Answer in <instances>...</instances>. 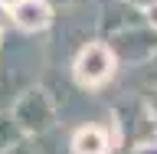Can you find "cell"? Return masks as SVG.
I'll list each match as a JSON object with an SVG mask.
<instances>
[{"instance_id":"cell-1","label":"cell","mask_w":157,"mask_h":154,"mask_svg":"<svg viewBox=\"0 0 157 154\" xmlns=\"http://www.w3.org/2000/svg\"><path fill=\"white\" fill-rule=\"evenodd\" d=\"M115 69H118V53L108 43H85L72 62V76L82 89H98L115 76Z\"/></svg>"},{"instance_id":"cell-2","label":"cell","mask_w":157,"mask_h":154,"mask_svg":"<svg viewBox=\"0 0 157 154\" xmlns=\"http://www.w3.org/2000/svg\"><path fill=\"white\" fill-rule=\"evenodd\" d=\"M10 20L23 33H43L52 23V7H49V0H20L10 10Z\"/></svg>"},{"instance_id":"cell-3","label":"cell","mask_w":157,"mask_h":154,"mask_svg":"<svg viewBox=\"0 0 157 154\" xmlns=\"http://www.w3.org/2000/svg\"><path fill=\"white\" fill-rule=\"evenodd\" d=\"M111 151V135L101 125H82L72 135V154H108Z\"/></svg>"},{"instance_id":"cell-4","label":"cell","mask_w":157,"mask_h":154,"mask_svg":"<svg viewBox=\"0 0 157 154\" xmlns=\"http://www.w3.org/2000/svg\"><path fill=\"white\" fill-rule=\"evenodd\" d=\"M128 3H131V7H137V10H151V13L157 10V0H128Z\"/></svg>"},{"instance_id":"cell-5","label":"cell","mask_w":157,"mask_h":154,"mask_svg":"<svg viewBox=\"0 0 157 154\" xmlns=\"http://www.w3.org/2000/svg\"><path fill=\"white\" fill-rule=\"evenodd\" d=\"M7 20H10V7L0 0V30H3V23H7Z\"/></svg>"},{"instance_id":"cell-6","label":"cell","mask_w":157,"mask_h":154,"mask_svg":"<svg viewBox=\"0 0 157 154\" xmlns=\"http://www.w3.org/2000/svg\"><path fill=\"white\" fill-rule=\"evenodd\" d=\"M3 3H7V7H10V10H13V7H17V3H20V0H3Z\"/></svg>"}]
</instances>
